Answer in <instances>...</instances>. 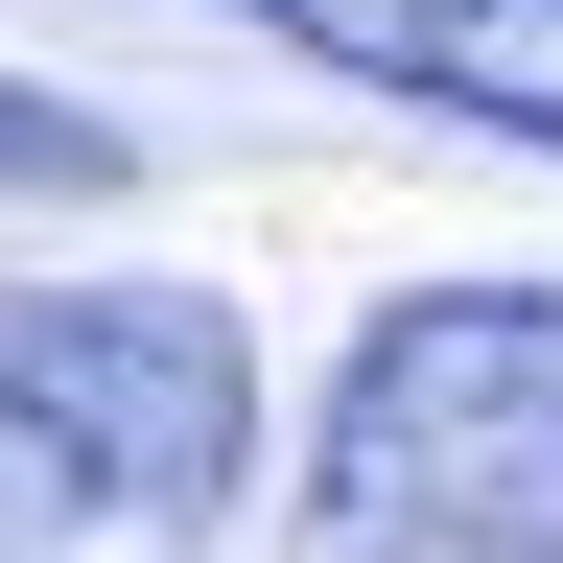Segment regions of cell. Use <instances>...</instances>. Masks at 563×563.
<instances>
[{
  "mask_svg": "<svg viewBox=\"0 0 563 563\" xmlns=\"http://www.w3.org/2000/svg\"><path fill=\"white\" fill-rule=\"evenodd\" d=\"M118 517V470H95V422H70L47 376H0V563H70Z\"/></svg>",
  "mask_w": 563,
  "mask_h": 563,
  "instance_id": "obj_4",
  "label": "cell"
},
{
  "mask_svg": "<svg viewBox=\"0 0 563 563\" xmlns=\"http://www.w3.org/2000/svg\"><path fill=\"white\" fill-rule=\"evenodd\" d=\"M235 24L352 70V95H399V118H470V141L563 165V0H235Z\"/></svg>",
  "mask_w": 563,
  "mask_h": 563,
  "instance_id": "obj_3",
  "label": "cell"
},
{
  "mask_svg": "<svg viewBox=\"0 0 563 563\" xmlns=\"http://www.w3.org/2000/svg\"><path fill=\"white\" fill-rule=\"evenodd\" d=\"M0 188H47V211H95V188H141V141H118V118H70L47 70H0Z\"/></svg>",
  "mask_w": 563,
  "mask_h": 563,
  "instance_id": "obj_5",
  "label": "cell"
},
{
  "mask_svg": "<svg viewBox=\"0 0 563 563\" xmlns=\"http://www.w3.org/2000/svg\"><path fill=\"white\" fill-rule=\"evenodd\" d=\"M306 563H563V306L540 282H422L352 329Z\"/></svg>",
  "mask_w": 563,
  "mask_h": 563,
  "instance_id": "obj_1",
  "label": "cell"
},
{
  "mask_svg": "<svg viewBox=\"0 0 563 563\" xmlns=\"http://www.w3.org/2000/svg\"><path fill=\"white\" fill-rule=\"evenodd\" d=\"M0 376H47L70 422H95V470H118V517H235V470H258V352L235 306H188V282H47V306H0Z\"/></svg>",
  "mask_w": 563,
  "mask_h": 563,
  "instance_id": "obj_2",
  "label": "cell"
}]
</instances>
